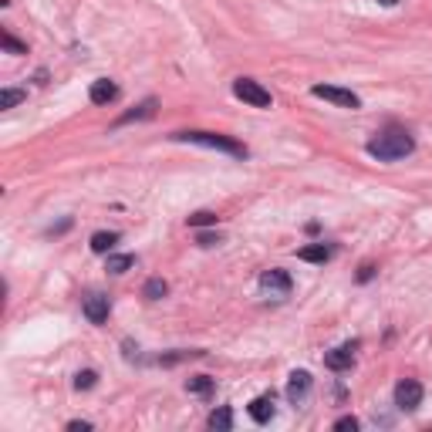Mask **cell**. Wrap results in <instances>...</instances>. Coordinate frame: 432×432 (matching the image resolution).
<instances>
[{"mask_svg": "<svg viewBox=\"0 0 432 432\" xmlns=\"http://www.w3.org/2000/svg\"><path fill=\"white\" fill-rule=\"evenodd\" d=\"M415 149V138L405 129L388 125L385 132H379L375 138H368V156H375L379 162H398Z\"/></svg>", "mask_w": 432, "mask_h": 432, "instance_id": "1", "label": "cell"}, {"mask_svg": "<svg viewBox=\"0 0 432 432\" xmlns=\"http://www.w3.org/2000/svg\"><path fill=\"white\" fill-rule=\"evenodd\" d=\"M173 138L176 142H192V145H207V149H220L226 156L247 159V145L230 136H220V132H199V129H192V132H176Z\"/></svg>", "mask_w": 432, "mask_h": 432, "instance_id": "2", "label": "cell"}, {"mask_svg": "<svg viewBox=\"0 0 432 432\" xmlns=\"http://www.w3.org/2000/svg\"><path fill=\"white\" fill-rule=\"evenodd\" d=\"M233 95H237L240 102L254 105V108H270V105H274L270 91L260 85V81H254V78H237V81H233Z\"/></svg>", "mask_w": 432, "mask_h": 432, "instance_id": "3", "label": "cell"}, {"mask_svg": "<svg viewBox=\"0 0 432 432\" xmlns=\"http://www.w3.org/2000/svg\"><path fill=\"white\" fill-rule=\"evenodd\" d=\"M314 98H325V102L338 105V108H362V98L355 95V91H348V88H334V85H314L311 88Z\"/></svg>", "mask_w": 432, "mask_h": 432, "instance_id": "4", "label": "cell"}, {"mask_svg": "<svg viewBox=\"0 0 432 432\" xmlns=\"http://www.w3.org/2000/svg\"><path fill=\"white\" fill-rule=\"evenodd\" d=\"M291 287H294V280H291V274L287 270H280V267H274V270H263L260 274V291L270 297H287L291 294Z\"/></svg>", "mask_w": 432, "mask_h": 432, "instance_id": "5", "label": "cell"}, {"mask_svg": "<svg viewBox=\"0 0 432 432\" xmlns=\"http://www.w3.org/2000/svg\"><path fill=\"white\" fill-rule=\"evenodd\" d=\"M395 405L402 412H415L422 405V385L415 379H402L395 385Z\"/></svg>", "mask_w": 432, "mask_h": 432, "instance_id": "6", "label": "cell"}, {"mask_svg": "<svg viewBox=\"0 0 432 432\" xmlns=\"http://www.w3.org/2000/svg\"><path fill=\"white\" fill-rule=\"evenodd\" d=\"M355 351H358V341H348V345L331 348L328 355H325V365H328L331 372H348V368L355 365Z\"/></svg>", "mask_w": 432, "mask_h": 432, "instance_id": "7", "label": "cell"}, {"mask_svg": "<svg viewBox=\"0 0 432 432\" xmlns=\"http://www.w3.org/2000/svg\"><path fill=\"white\" fill-rule=\"evenodd\" d=\"M311 375L308 372H291V381H287V402L291 405H301L304 398L311 395Z\"/></svg>", "mask_w": 432, "mask_h": 432, "instance_id": "8", "label": "cell"}, {"mask_svg": "<svg viewBox=\"0 0 432 432\" xmlns=\"http://www.w3.org/2000/svg\"><path fill=\"white\" fill-rule=\"evenodd\" d=\"M108 311H112V301L105 294H91L85 297V318L91 325H105L108 321Z\"/></svg>", "mask_w": 432, "mask_h": 432, "instance_id": "9", "label": "cell"}, {"mask_svg": "<svg viewBox=\"0 0 432 432\" xmlns=\"http://www.w3.org/2000/svg\"><path fill=\"white\" fill-rule=\"evenodd\" d=\"M88 98L95 105H108L119 98V85L115 81H108V78H98V81H91V91H88Z\"/></svg>", "mask_w": 432, "mask_h": 432, "instance_id": "10", "label": "cell"}, {"mask_svg": "<svg viewBox=\"0 0 432 432\" xmlns=\"http://www.w3.org/2000/svg\"><path fill=\"white\" fill-rule=\"evenodd\" d=\"M247 412H250V419H254V422H270V419H274V395L254 398V402L247 405Z\"/></svg>", "mask_w": 432, "mask_h": 432, "instance_id": "11", "label": "cell"}, {"mask_svg": "<svg viewBox=\"0 0 432 432\" xmlns=\"http://www.w3.org/2000/svg\"><path fill=\"white\" fill-rule=\"evenodd\" d=\"M331 254H334V250H331L328 243H311V247H301V250H297V257L308 260V263H328Z\"/></svg>", "mask_w": 432, "mask_h": 432, "instance_id": "12", "label": "cell"}, {"mask_svg": "<svg viewBox=\"0 0 432 432\" xmlns=\"http://www.w3.org/2000/svg\"><path fill=\"white\" fill-rule=\"evenodd\" d=\"M156 98H145V102L138 105L136 112H129V115H122L119 119V125H129V122H138V119H152V115H156Z\"/></svg>", "mask_w": 432, "mask_h": 432, "instance_id": "13", "label": "cell"}, {"mask_svg": "<svg viewBox=\"0 0 432 432\" xmlns=\"http://www.w3.org/2000/svg\"><path fill=\"white\" fill-rule=\"evenodd\" d=\"M115 243H119V233H115V230H102V233L91 237V250H95V254H108Z\"/></svg>", "mask_w": 432, "mask_h": 432, "instance_id": "14", "label": "cell"}, {"mask_svg": "<svg viewBox=\"0 0 432 432\" xmlns=\"http://www.w3.org/2000/svg\"><path fill=\"white\" fill-rule=\"evenodd\" d=\"M209 429H216V432H230L233 429V412L230 409H216V412L209 415Z\"/></svg>", "mask_w": 432, "mask_h": 432, "instance_id": "15", "label": "cell"}, {"mask_svg": "<svg viewBox=\"0 0 432 432\" xmlns=\"http://www.w3.org/2000/svg\"><path fill=\"white\" fill-rule=\"evenodd\" d=\"M136 267V257L132 254H112L108 257V274H125V270H132Z\"/></svg>", "mask_w": 432, "mask_h": 432, "instance_id": "16", "label": "cell"}, {"mask_svg": "<svg viewBox=\"0 0 432 432\" xmlns=\"http://www.w3.org/2000/svg\"><path fill=\"white\" fill-rule=\"evenodd\" d=\"M142 294L149 297V301H159V297H166V294H169V284H166L162 277H152V280H145Z\"/></svg>", "mask_w": 432, "mask_h": 432, "instance_id": "17", "label": "cell"}, {"mask_svg": "<svg viewBox=\"0 0 432 432\" xmlns=\"http://www.w3.org/2000/svg\"><path fill=\"white\" fill-rule=\"evenodd\" d=\"M186 392H192V395H209V392H213V379H209V375H196V379L186 381Z\"/></svg>", "mask_w": 432, "mask_h": 432, "instance_id": "18", "label": "cell"}, {"mask_svg": "<svg viewBox=\"0 0 432 432\" xmlns=\"http://www.w3.org/2000/svg\"><path fill=\"white\" fill-rule=\"evenodd\" d=\"M24 98H27V95H24L20 88H4V91H0V108H14V105H20Z\"/></svg>", "mask_w": 432, "mask_h": 432, "instance_id": "19", "label": "cell"}, {"mask_svg": "<svg viewBox=\"0 0 432 432\" xmlns=\"http://www.w3.org/2000/svg\"><path fill=\"white\" fill-rule=\"evenodd\" d=\"M0 44H4V51H11V54H27V44H20L18 37L7 34V31L0 34Z\"/></svg>", "mask_w": 432, "mask_h": 432, "instance_id": "20", "label": "cell"}, {"mask_svg": "<svg viewBox=\"0 0 432 432\" xmlns=\"http://www.w3.org/2000/svg\"><path fill=\"white\" fill-rule=\"evenodd\" d=\"M95 381H98V375H95L91 368H85V372L74 375V388H78V392H81V388H95Z\"/></svg>", "mask_w": 432, "mask_h": 432, "instance_id": "21", "label": "cell"}, {"mask_svg": "<svg viewBox=\"0 0 432 432\" xmlns=\"http://www.w3.org/2000/svg\"><path fill=\"white\" fill-rule=\"evenodd\" d=\"M213 223H216V213L213 209H199V213L190 216V226H213Z\"/></svg>", "mask_w": 432, "mask_h": 432, "instance_id": "22", "label": "cell"}, {"mask_svg": "<svg viewBox=\"0 0 432 432\" xmlns=\"http://www.w3.org/2000/svg\"><path fill=\"white\" fill-rule=\"evenodd\" d=\"M334 429L338 432H355L358 429V419H355V415H341V419L334 422Z\"/></svg>", "mask_w": 432, "mask_h": 432, "instance_id": "23", "label": "cell"}, {"mask_svg": "<svg viewBox=\"0 0 432 432\" xmlns=\"http://www.w3.org/2000/svg\"><path fill=\"white\" fill-rule=\"evenodd\" d=\"M196 243H199V247H216V243H223V237H220V233H199Z\"/></svg>", "mask_w": 432, "mask_h": 432, "instance_id": "24", "label": "cell"}, {"mask_svg": "<svg viewBox=\"0 0 432 432\" xmlns=\"http://www.w3.org/2000/svg\"><path fill=\"white\" fill-rule=\"evenodd\" d=\"M372 277H375V267H372V263H362V270H358V280H372Z\"/></svg>", "mask_w": 432, "mask_h": 432, "instance_id": "25", "label": "cell"}, {"mask_svg": "<svg viewBox=\"0 0 432 432\" xmlns=\"http://www.w3.org/2000/svg\"><path fill=\"white\" fill-rule=\"evenodd\" d=\"M68 429H71V432H88L91 426H88V422H68Z\"/></svg>", "mask_w": 432, "mask_h": 432, "instance_id": "26", "label": "cell"}, {"mask_svg": "<svg viewBox=\"0 0 432 432\" xmlns=\"http://www.w3.org/2000/svg\"><path fill=\"white\" fill-rule=\"evenodd\" d=\"M379 4H385V7H395L398 0H379Z\"/></svg>", "mask_w": 432, "mask_h": 432, "instance_id": "27", "label": "cell"}]
</instances>
